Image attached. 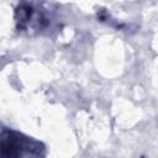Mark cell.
I'll return each mask as SVG.
<instances>
[{
  "label": "cell",
  "instance_id": "obj_1",
  "mask_svg": "<svg viewBox=\"0 0 158 158\" xmlns=\"http://www.w3.org/2000/svg\"><path fill=\"white\" fill-rule=\"evenodd\" d=\"M28 141L25 138H20L19 135L12 132L6 133L2 138H0V154L1 156H21L25 151L30 153L27 148Z\"/></svg>",
  "mask_w": 158,
  "mask_h": 158
}]
</instances>
